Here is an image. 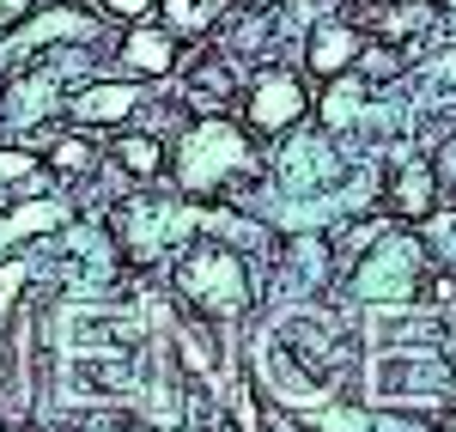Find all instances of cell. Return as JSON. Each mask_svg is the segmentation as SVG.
<instances>
[{
	"mask_svg": "<svg viewBox=\"0 0 456 432\" xmlns=\"http://www.w3.org/2000/svg\"><path fill=\"white\" fill-rule=\"evenodd\" d=\"M176 298L189 305V311H201L213 323H232V317H244L256 287H249V268L238 250H225V244H208V238H189L183 256H176Z\"/></svg>",
	"mask_w": 456,
	"mask_h": 432,
	"instance_id": "1",
	"label": "cell"
},
{
	"mask_svg": "<svg viewBox=\"0 0 456 432\" xmlns=\"http://www.w3.org/2000/svg\"><path fill=\"white\" fill-rule=\"evenodd\" d=\"M371 396L384 408H408V414H432L451 408L456 396V365L438 360L432 347H389L371 365Z\"/></svg>",
	"mask_w": 456,
	"mask_h": 432,
	"instance_id": "2",
	"label": "cell"
},
{
	"mask_svg": "<svg viewBox=\"0 0 456 432\" xmlns=\"http://www.w3.org/2000/svg\"><path fill=\"white\" fill-rule=\"evenodd\" d=\"M256 165V146L238 122H225V116H208V122H195L183 146H176V183H183V195H213L219 183H232L238 171Z\"/></svg>",
	"mask_w": 456,
	"mask_h": 432,
	"instance_id": "3",
	"label": "cell"
},
{
	"mask_svg": "<svg viewBox=\"0 0 456 432\" xmlns=\"http://www.w3.org/2000/svg\"><path fill=\"white\" fill-rule=\"evenodd\" d=\"M426 281V244L414 232H384L353 268V298L365 305H408Z\"/></svg>",
	"mask_w": 456,
	"mask_h": 432,
	"instance_id": "4",
	"label": "cell"
},
{
	"mask_svg": "<svg viewBox=\"0 0 456 432\" xmlns=\"http://www.w3.org/2000/svg\"><path fill=\"white\" fill-rule=\"evenodd\" d=\"M189 214L176 208V201H128L122 214H116V238H122V250L134 256V262H159L165 250L176 244H189Z\"/></svg>",
	"mask_w": 456,
	"mask_h": 432,
	"instance_id": "5",
	"label": "cell"
},
{
	"mask_svg": "<svg viewBox=\"0 0 456 432\" xmlns=\"http://www.w3.org/2000/svg\"><path fill=\"white\" fill-rule=\"evenodd\" d=\"M311 116V92H305V79L286 68H262L249 79V98H244V122L256 134H286V128H298Z\"/></svg>",
	"mask_w": 456,
	"mask_h": 432,
	"instance_id": "6",
	"label": "cell"
},
{
	"mask_svg": "<svg viewBox=\"0 0 456 432\" xmlns=\"http://www.w3.org/2000/svg\"><path fill=\"white\" fill-rule=\"evenodd\" d=\"M359 55H365V37L353 31V25H341V19H322V25H311V37H305V68H311L316 79L347 73Z\"/></svg>",
	"mask_w": 456,
	"mask_h": 432,
	"instance_id": "7",
	"label": "cell"
},
{
	"mask_svg": "<svg viewBox=\"0 0 456 432\" xmlns=\"http://www.w3.org/2000/svg\"><path fill=\"white\" fill-rule=\"evenodd\" d=\"M122 61H128V73H141V79H165L176 68V31L134 25V31L122 37Z\"/></svg>",
	"mask_w": 456,
	"mask_h": 432,
	"instance_id": "8",
	"label": "cell"
},
{
	"mask_svg": "<svg viewBox=\"0 0 456 432\" xmlns=\"http://www.w3.org/2000/svg\"><path fill=\"white\" fill-rule=\"evenodd\" d=\"M281 177L292 183V189L335 183V152H329V141H316V134H292V141H286V159H281Z\"/></svg>",
	"mask_w": 456,
	"mask_h": 432,
	"instance_id": "9",
	"label": "cell"
},
{
	"mask_svg": "<svg viewBox=\"0 0 456 432\" xmlns=\"http://www.w3.org/2000/svg\"><path fill=\"white\" fill-rule=\"evenodd\" d=\"M141 104V86H128V79H104V86H86V92H73V116L79 122H122L128 110Z\"/></svg>",
	"mask_w": 456,
	"mask_h": 432,
	"instance_id": "10",
	"label": "cell"
},
{
	"mask_svg": "<svg viewBox=\"0 0 456 432\" xmlns=\"http://www.w3.org/2000/svg\"><path fill=\"white\" fill-rule=\"evenodd\" d=\"M159 12H165V31L176 37H208L225 12H232V0H159Z\"/></svg>",
	"mask_w": 456,
	"mask_h": 432,
	"instance_id": "11",
	"label": "cell"
},
{
	"mask_svg": "<svg viewBox=\"0 0 456 432\" xmlns=\"http://www.w3.org/2000/svg\"><path fill=\"white\" fill-rule=\"evenodd\" d=\"M432 201H438V171H432V165H408V171L395 177V189H389V208L408 214V219H426Z\"/></svg>",
	"mask_w": 456,
	"mask_h": 432,
	"instance_id": "12",
	"label": "cell"
},
{
	"mask_svg": "<svg viewBox=\"0 0 456 432\" xmlns=\"http://www.w3.org/2000/svg\"><path fill=\"white\" fill-rule=\"evenodd\" d=\"M116 159H122L128 177H141V183H152L159 171H165V146H159V134H116Z\"/></svg>",
	"mask_w": 456,
	"mask_h": 432,
	"instance_id": "13",
	"label": "cell"
},
{
	"mask_svg": "<svg viewBox=\"0 0 456 432\" xmlns=\"http://www.w3.org/2000/svg\"><path fill=\"white\" fill-rule=\"evenodd\" d=\"M176 354H183V365H189V378H213V371H219V347H213V335L201 323L176 329Z\"/></svg>",
	"mask_w": 456,
	"mask_h": 432,
	"instance_id": "14",
	"label": "cell"
},
{
	"mask_svg": "<svg viewBox=\"0 0 456 432\" xmlns=\"http://www.w3.org/2000/svg\"><path fill=\"white\" fill-rule=\"evenodd\" d=\"M92 165H98V146L86 134H61L49 146V171H92Z\"/></svg>",
	"mask_w": 456,
	"mask_h": 432,
	"instance_id": "15",
	"label": "cell"
},
{
	"mask_svg": "<svg viewBox=\"0 0 456 432\" xmlns=\"http://www.w3.org/2000/svg\"><path fill=\"white\" fill-rule=\"evenodd\" d=\"M49 159H37L31 146H0V189H12V183H31Z\"/></svg>",
	"mask_w": 456,
	"mask_h": 432,
	"instance_id": "16",
	"label": "cell"
},
{
	"mask_svg": "<svg viewBox=\"0 0 456 432\" xmlns=\"http://www.w3.org/2000/svg\"><path fill=\"white\" fill-rule=\"evenodd\" d=\"M359 110H365V86H335L329 104H322V116H329V128H347Z\"/></svg>",
	"mask_w": 456,
	"mask_h": 432,
	"instance_id": "17",
	"label": "cell"
},
{
	"mask_svg": "<svg viewBox=\"0 0 456 432\" xmlns=\"http://www.w3.org/2000/svg\"><path fill=\"white\" fill-rule=\"evenodd\" d=\"M316 432H365V414L359 408H322L316 414Z\"/></svg>",
	"mask_w": 456,
	"mask_h": 432,
	"instance_id": "18",
	"label": "cell"
},
{
	"mask_svg": "<svg viewBox=\"0 0 456 432\" xmlns=\"http://www.w3.org/2000/svg\"><path fill=\"white\" fill-rule=\"evenodd\" d=\"M432 12L426 6H402V12H378V31H414V25H426Z\"/></svg>",
	"mask_w": 456,
	"mask_h": 432,
	"instance_id": "19",
	"label": "cell"
},
{
	"mask_svg": "<svg viewBox=\"0 0 456 432\" xmlns=\"http://www.w3.org/2000/svg\"><path fill=\"white\" fill-rule=\"evenodd\" d=\"M432 171H438V189H451V195H456V134L432 152Z\"/></svg>",
	"mask_w": 456,
	"mask_h": 432,
	"instance_id": "20",
	"label": "cell"
},
{
	"mask_svg": "<svg viewBox=\"0 0 456 432\" xmlns=\"http://www.w3.org/2000/svg\"><path fill=\"white\" fill-rule=\"evenodd\" d=\"M98 6H104L110 19H128V25H141V19L152 12V6H159V0H98Z\"/></svg>",
	"mask_w": 456,
	"mask_h": 432,
	"instance_id": "21",
	"label": "cell"
},
{
	"mask_svg": "<svg viewBox=\"0 0 456 432\" xmlns=\"http://www.w3.org/2000/svg\"><path fill=\"white\" fill-rule=\"evenodd\" d=\"M37 12V0H0V31H12V25H25Z\"/></svg>",
	"mask_w": 456,
	"mask_h": 432,
	"instance_id": "22",
	"label": "cell"
},
{
	"mask_svg": "<svg viewBox=\"0 0 456 432\" xmlns=\"http://www.w3.org/2000/svg\"><path fill=\"white\" fill-rule=\"evenodd\" d=\"M232 414H238V432H262V420H256V402H249V390H238V396H232Z\"/></svg>",
	"mask_w": 456,
	"mask_h": 432,
	"instance_id": "23",
	"label": "cell"
},
{
	"mask_svg": "<svg viewBox=\"0 0 456 432\" xmlns=\"http://www.w3.org/2000/svg\"><path fill=\"white\" fill-rule=\"evenodd\" d=\"M444 12H451V25H456V0H444Z\"/></svg>",
	"mask_w": 456,
	"mask_h": 432,
	"instance_id": "24",
	"label": "cell"
},
{
	"mask_svg": "<svg viewBox=\"0 0 456 432\" xmlns=\"http://www.w3.org/2000/svg\"><path fill=\"white\" fill-rule=\"evenodd\" d=\"M0 432H6V427H0Z\"/></svg>",
	"mask_w": 456,
	"mask_h": 432,
	"instance_id": "25",
	"label": "cell"
}]
</instances>
